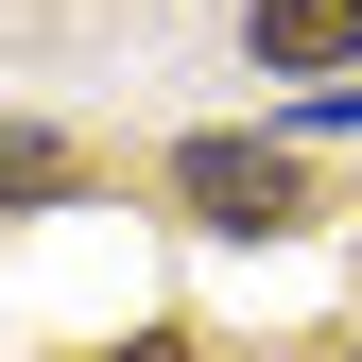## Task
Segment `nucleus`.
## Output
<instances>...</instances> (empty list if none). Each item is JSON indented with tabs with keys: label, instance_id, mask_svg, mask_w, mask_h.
I'll use <instances>...</instances> for the list:
<instances>
[{
	"label": "nucleus",
	"instance_id": "f257e3e1",
	"mask_svg": "<svg viewBox=\"0 0 362 362\" xmlns=\"http://www.w3.org/2000/svg\"><path fill=\"white\" fill-rule=\"evenodd\" d=\"M173 207L224 224V242H276V224H310V173L276 139H190V156H173Z\"/></svg>",
	"mask_w": 362,
	"mask_h": 362
},
{
	"label": "nucleus",
	"instance_id": "f03ea898",
	"mask_svg": "<svg viewBox=\"0 0 362 362\" xmlns=\"http://www.w3.org/2000/svg\"><path fill=\"white\" fill-rule=\"evenodd\" d=\"M259 69H362V0H259Z\"/></svg>",
	"mask_w": 362,
	"mask_h": 362
},
{
	"label": "nucleus",
	"instance_id": "7ed1b4c3",
	"mask_svg": "<svg viewBox=\"0 0 362 362\" xmlns=\"http://www.w3.org/2000/svg\"><path fill=\"white\" fill-rule=\"evenodd\" d=\"M104 362H190V345H104Z\"/></svg>",
	"mask_w": 362,
	"mask_h": 362
}]
</instances>
